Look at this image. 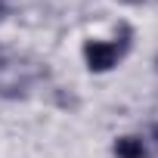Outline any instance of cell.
<instances>
[{
  "instance_id": "1",
  "label": "cell",
  "mask_w": 158,
  "mask_h": 158,
  "mask_svg": "<svg viewBox=\"0 0 158 158\" xmlns=\"http://www.w3.org/2000/svg\"><path fill=\"white\" fill-rule=\"evenodd\" d=\"M84 56H87V65L90 71H109L118 59V47L115 44H106V40H90L84 47Z\"/></svg>"
},
{
  "instance_id": "2",
  "label": "cell",
  "mask_w": 158,
  "mask_h": 158,
  "mask_svg": "<svg viewBox=\"0 0 158 158\" xmlns=\"http://www.w3.org/2000/svg\"><path fill=\"white\" fill-rule=\"evenodd\" d=\"M115 155L118 158H146V146L133 136H121L115 143Z\"/></svg>"
},
{
  "instance_id": "3",
  "label": "cell",
  "mask_w": 158,
  "mask_h": 158,
  "mask_svg": "<svg viewBox=\"0 0 158 158\" xmlns=\"http://www.w3.org/2000/svg\"><path fill=\"white\" fill-rule=\"evenodd\" d=\"M155 136H158V127H155Z\"/></svg>"
}]
</instances>
